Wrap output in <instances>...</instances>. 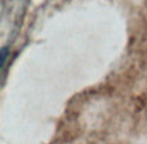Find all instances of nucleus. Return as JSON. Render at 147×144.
Listing matches in <instances>:
<instances>
[{"mask_svg":"<svg viewBox=\"0 0 147 144\" xmlns=\"http://www.w3.org/2000/svg\"><path fill=\"white\" fill-rule=\"evenodd\" d=\"M1 67H4V63H5V59H7V49L3 48L1 49Z\"/></svg>","mask_w":147,"mask_h":144,"instance_id":"f257e3e1","label":"nucleus"}]
</instances>
